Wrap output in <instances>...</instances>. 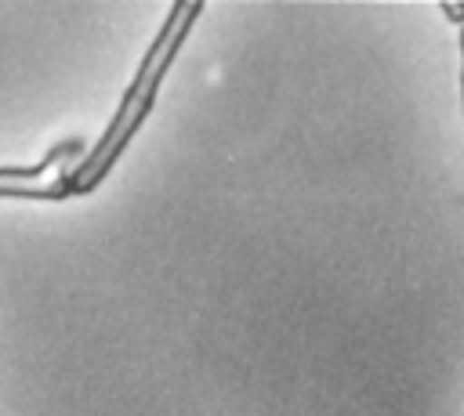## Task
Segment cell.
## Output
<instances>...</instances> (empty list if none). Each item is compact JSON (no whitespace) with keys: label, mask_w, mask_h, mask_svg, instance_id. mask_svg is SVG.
Returning a JSON list of instances; mask_svg holds the SVG:
<instances>
[{"label":"cell","mask_w":464,"mask_h":416,"mask_svg":"<svg viewBox=\"0 0 464 416\" xmlns=\"http://www.w3.org/2000/svg\"><path fill=\"white\" fill-rule=\"evenodd\" d=\"M460 61H464V33H460ZM460 90H464V72H460Z\"/></svg>","instance_id":"cell-3"},{"label":"cell","mask_w":464,"mask_h":416,"mask_svg":"<svg viewBox=\"0 0 464 416\" xmlns=\"http://www.w3.org/2000/svg\"><path fill=\"white\" fill-rule=\"evenodd\" d=\"M442 11H446V18L464 22V4H442Z\"/></svg>","instance_id":"cell-2"},{"label":"cell","mask_w":464,"mask_h":416,"mask_svg":"<svg viewBox=\"0 0 464 416\" xmlns=\"http://www.w3.org/2000/svg\"><path fill=\"white\" fill-rule=\"evenodd\" d=\"M203 7H207L203 0H178V4H170V11L163 18L156 40L149 43V51H145V58H141V65H138V72H134L120 109H116V116H112V123L105 127L102 141L65 177V192L69 195H87V192L98 188V181H105V174L112 170V163L120 159V152L127 148L134 130L145 123V116H149V109L156 101V90H160L174 54L181 51V43H185V36H188V29H192V22L199 18Z\"/></svg>","instance_id":"cell-1"}]
</instances>
